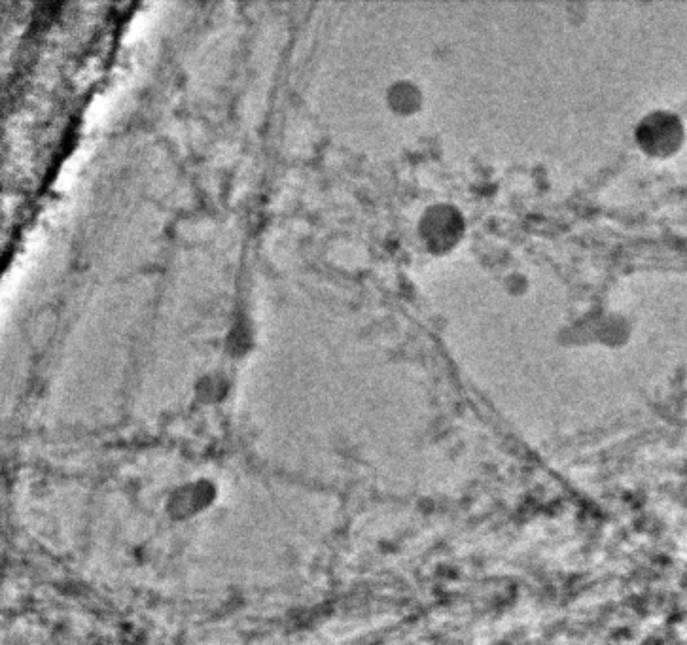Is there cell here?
I'll use <instances>...</instances> for the list:
<instances>
[{
	"label": "cell",
	"instance_id": "6da1fadb",
	"mask_svg": "<svg viewBox=\"0 0 687 645\" xmlns=\"http://www.w3.org/2000/svg\"><path fill=\"white\" fill-rule=\"evenodd\" d=\"M460 229V224H457V214L453 210L440 209L430 216V222L426 231L432 233V243L436 245H443V243H451L457 237V231Z\"/></svg>",
	"mask_w": 687,
	"mask_h": 645
}]
</instances>
